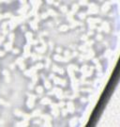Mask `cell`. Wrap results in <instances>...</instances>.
<instances>
[{
	"instance_id": "cell-1",
	"label": "cell",
	"mask_w": 120,
	"mask_h": 127,
	"mask_svg": "<svg viewBox=\"0 0 120 127\" xmlns=\"http://www.w3.org/2000/svg\"><path fill=\"white\" fill-rule=\"evenodd\" d=\"M118 77H119V72H118V65H117L116 69H115V71H114V73L112 75L110 81L108 82L106 88H105V90L103 91L102 95H101L100 99L98 101L96 108L94 109L93 113L91 115V118H90L88 122V124H87V127L96 125V123H97L98 120L99 119L100 115L102 113L105 105L107 104L108 101H109L110 97H111L113 91H115V89H116V84L118 82Z\"/></svg>"
}]
</instances>
